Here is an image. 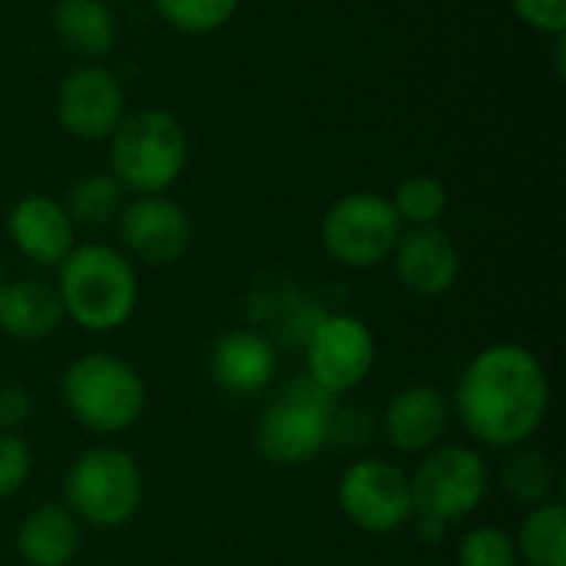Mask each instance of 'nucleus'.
Masks as SVG:
<instances>
[{
  "label": "nucleus",
  "mask_w": 566,
  "mask_h": 566,
  "mask_svg": "<svg viewBox=\"0 0 566 566\" xmlns=\"http://www.w3.org/2000/svg\"><path fill=\"white\" fill-rule=\"evenodd\" d=\"M123 116H126V93L106 66L80 63L63 76L56 93V119L70 136L83 143L109 139L123 123Z\"/></svg>",
  "instance_id": "obj_11"
},
{
  "label": "nucleus",
  "mask_w": 566,
  "mask_h": 566,
  "mask_svg": "<svg viewBox=\"0 0 566 566\" xmlns=\"http://www.w3.org/2000/svg\"><path fill=\"white\" fill-rule=\"evenodd\" d=\"M159 17L189 36H206L232 20L239 10V0H153Z\"/></svg>",
  "instance_id": "obj_24"
},
{
  "label": "nucleus",
  "mask_w": 566,
  "mask_h": 566,
  "mask_svg": "<svg viewBox=\"0 0 566 566\" xmlns=\"http://www.w3.org/2000/svg\"><path fill=\"white\" fill-rule=\"evenodd\" d=\"M146 497L139 461L119 444H93L80 451L63 478L66 511L96 531L129 524Z\"/></svg>",
  "instance_id": "obj_4"
},
{
  "label": "nucleus",
  "mask_w": 566,
  "mask_h": 566,
  "mask_svg": "<svg viewBox=\"0 0 566 566\" xmlns=\"http://www.w3.org/2000/svg\"><path fill=\"white\" fill-rule=\"evenodd\" d=\"M451 415L481 448L511 451L531 444L551 415L547 368L517 342L488 345L461 371Z\"/></svg>",
  "instance_id": "obj_1"
},
{
  "label": "nucleus",
  "mask_w": 566,
  "mask_h": 566,
  "mask_svg": "<svg viewBox=\"0 0 566 566\" xmlns=\"http://www.w3.org/2000/svg\"><path fill=\"white\" fill-rule=\"evenodd\" d=\"M335 411L338 408L328 391H322L308 378H295L259 421V454L279 468H302L315 461L332 441Z\"/></svg>",
  "instance_id": "obj_7"
},
{
  "label": "nucleus",
  "mask_w": 566,
  "mask_h": 566,
  "mask_svg": "<svg viewBox=\"0 0 566 566\" xmlns=\"http://www.w3.org/2000/svg\"><path fill=\"white\" fill-rule=\"evenodd\" d=\"M391 259L398 282L421 298L448 295L461 279V252L454 239L438 226H418L405 232Z\"/></svg>",
  "instance_id": "obj_14"
},
{
  "label": "nucleus",
  "mask_w": 566,
  "mask_h": 566,
  "mask_svg": "<svg viewBox=\"0 0 566 566\" xmlns=\"http://www.w3.org/2000/svg\"><path fill=\"white\" fill-rule=\"evenodd\" d=\"M514 547L524 566H566L564 501H544L537 507H527Z\"/></svg>",
  "instance_id": "obj_20"
},
{
  "label": "nucleus",
  "mask_w": 566,
  "mask_h": 566,
  "mask_svg": "<svg viewBox=\"0 0 566 566\" xmlns=\"http://www.w3.org/2000/svg\"><path fill=\"white\" fill-rule=\"evenodd\" d=\"M212 381L232 395H259L279 371L275 345L255 328H232L216 338L209 352Z\"/></svg>",
  "instance_id": "obj_15"
},
{
  "label": "nucleus",
  "mask_w": 566,
  "mask_h": 566,
  "mask_svg": "<svg viewBox=\"0 0 566 566\" xmlns=\"http://www.w3.org/2000/svg\"><path fill=\"white\" fill-rule=\"evenodd\" d=\"M338 507L368 534H395L415 517L411 478L395 461L361 458L338 481Z\"/></svg>",
  "instance_id": "obj_10"
},
{
  "label": "nucleus",
  "mask_w": 566,
  "mask_h": 566,
  "mask_svg": "<svg viewBox=\"0 0 566 566\" xmlns=\"http://www.w3.org/2000/svg\"><path fill=\"white\" fill-rule=\"evenodd\" d=\"M109 139L113 176L136 196H163L186 169V133L166 109H139L123 116Z\"/></svg>",
  "instance_id": "obj_5"
},
{
  "label": "nucleus",
  "mask_w": 566,
  "mask_h": 566,
  "mask_svg": "<svg viewBox=\"0 0 566 566\" xmlns=\"http://www.w3.org/2000/svg\"><path fill=\"white\" fill-rule=\"evenodd\" d=\"M3 285H7V279H3V269H0V292H3Z\"/></svg>",
  "instance_id": "obj_29"
},
{
  "label": "nucleus",
  "mask_w": 566,
  "mask_h": 566,
  "mask_svg": "<svg viewBox=\"0 0 566 566\" xmlns=\"http://www.w3.org/2000/svg\"><path fill=\"white\" fill-rule=\"evenodd\" d=\"M514 13L551 36H564L566 33V0H511Z\"/></svg>",
  "instance_id": "obj_27"
},
{
  "label": "nucleus",
  "mask_w": 566,
  "mask_h": 566,
  "mask_svg": "<svg viewBox=\"0 0 566 566\" xmlns=\"http://www.w3.org/2000/svg\"><path fill=\"white\" fill-rule=\"evenodd\" d=\"M401 239V219L391 199L378 192H352L328 206L322 219L325 252L348 269H375L391 259Z\"/></svg>",
  "instance_id": "obj_8"
},
{
  "label": "nucleus",
  "mask_w": 566,
  "mask_h": 566,
  "mask_svg": "<svg viewBox=\"0 0 566 566\" xmlns=\"http://www.w3.org/2000/svg\"><path fill=\"white\" fill-rule=\"evenodd\" d=\"M378 361V342L371 328L355 315H325L308 328L305 338V368L308 381L342 398L365 385Z\"/></svg>",
  "instance_id": "obj_9"
},
{
  "label": "nucleus",
  "mask_w": 566,
  "mask_h": 566,
  "mask_svg": "<svg viewBox=\"0 0 566 566\" xmlns=\"http://www.w3.org/2000/svg\"><path fill=\"white\" fill-rule=\"evenodd\" d=\"M50 23L53 33L86 63L106 56L116 43V20L103 0H56Z\"/></svg>",
  "instance_id": "obj_19"
},
{
  "label": "nucleus",
  "mask_w": 566,
  "mask_h": 566,
  "mask_svg": "<svg viewBox=\"0 0 566 566\" xmlns=\"http://www.w3.org/2000/svg\"><path fill=\"white\" fill-rule=\"evenodd\" d=\"M421 458L424 461L411 474L415 517L454 527L481 511L491 491V471L478 448L438 444Z\"/></svg>",
  "instance_id": "obj_6"
},
{
  "label": "nucleus",
  "mask_w": 566,
  "mask_h": 566,
  "mask_svg": "<svg viewBox=\"0 0 566 566\" xmlns=\"http://www.w3.org/2000/svg\"><path fill=\"white\" fill-rule=\"evenodd\" d=\"M33 471V451L20 434L0 431V501H10Z\"/></svg>",
  "instance_id": "obj_26"
},
{
  "label": "nucleus",
  "mask_w": 566,
  "mask_h": 566,
  "mask_svg": "<svg viewBox=\"0 0 566 566\" xmlns=\"http://www.w3.org/2000/svg\"><path fill=\"white\" fill-rule=\"evenodd\" d=\"M10 242L40 265H60L73 249V219L53 196H23L7 216Z\"/></svg>",
  "instance_id": "obj_16"
},
{
  "label": "nucleus",
  "mask_w": 566,
  "mask_h": 566,
  "mask_svg": "<svg viewBox=\"0 0 566 566\" xmlns=\"http://www.w3.org/2000/svg\"><path fill=\"white\" fill-rule=\"evenodd\" d=\"M60 395L73 421L99 438L129 431L143 418L149 398L143 375L109 352L73 358L60 378Z\"/></svg>",
  "instance_id": "obj_3"
},
{
  "label": "nucleus",
  "mask_w": 566,
  "mask_h": 566,
  "mask_svg": "<svg viewBox=\"0 0 566 566\" xmlns=\"http://www.w3.org/2000/svg\"><path fill=\"white\" fill-rule=\"evenodd\" d=\"M395 212L401 222L408 226H434L444 209H448V189L438 176H428V172H418V176H408L398 182L395 189V199H391Z\"/></svg>",
  "instance_id": "obj_23"
},
{
  "label": "nucleus",
  "mask_w": 566,
  "mask_h": 566,
  "mask_svg": "<svg viewBox=\"0 0 566 566\" xmlns=\"http://www.w3.org/2000/svg\"><path fill=\"white\" fill-rule=\"evenodd\" d=\"M116 222L123 249L146 265H172L189 252L192 222L169 196H136Z\"/></svg>",
  "instance_id": "obj_12"
},
{
  "label": "nucleus",
  "mask_w": 566,
  "mask_h": 566,
  "mask_svg": "<svg viewBox=\"0 0 566 566\" xmlns=\"http://www.w3.org/2000/svg\"><path fill=\"white\" fill-rule=\"evenodd\" d=\"M501 484H504L507 497L517 501L521 507H537L544 501H554L557 471L544 451L521 444V448L507 451V458L501 464Z\"/></svg>",
  "instance_id": "obj_21"
},
{
  "label": "nucleus",
  "mask_w": 566,
  "mask_h": 566,
  "mask_svg": "<svg viewBox=\"0 0 566 566\" xmlns=\"http://www.w3.org/2000/svg\"><path fill=\"white\" fill-rule=\"evenodd\" d=\"M63 302L53 285L20 279L0 292V332L17 342H43L63 325Z\"/></svg>",
  "instance_id": "obj_18"
},
{
  "label": "nucleus",
  "mask_w": 566,
  "mask_h": 566,
  "mask_svg": "<svg viewBox=\"0 0 566 566\" xmlns=\"http://www.w3.org/2000/svg\"><path fill=\"white\" fill-rule=\"evenodd\" d=\"M33 415V398L23 385H0V431L20 434V428L30 421Z\"/></svg>",
  "instance_id": "obj_28"
},
{
  "label": "nucleus",
  "mask_w": 566,
  "mask_h": 566,
  "mask_svg": "<svg viewBox=\"0 0 566 566\" xmlns=\"http://www.w3.org/2000/svg\"><path fill=\"white\" fill-rule=\"evenodd\" d=\"M63 209L73 226H109L123 212V186L113 172H86L70 186Z\"/></svg>",
  "instance_id": "obj_22"
},
{
  "label": "nucleus",
  "mask_w": 566,
  "mask_h": 566,
  "mask_svg": "<svg viewBox=\"0 0 566 566\" xmlns=\"http://www.w3.org/2000/svg\"><path fill=\"white\" fill-rule=\"evenodd\" d=\"M103 3H109V0H103Z\"/></svg>",
  "instance_id": "obj_30"
},
{
  "label": "nucleus",
  "mask_w": 566,
  "mask_h": 566,
  "mask_svg": "<svg viewBox=\"0 0 566 566\" xmlns=\"http://www.w3.org/2000/svg\"><path fill=\"white\" fill-rule=\"evenodd\" d=\"M80 521L66 504L33 507L17 531V554L27 566H70L80 554Z\"/></svg>",
  "instance_id": "obj_17"
},
{
  "label": "nucleus",
  "mask_w": 566,
  "mask_h": 566,
  "mask_svg": "<svg viewBox=\"0 0 566 566\" xmlns=\"http://www.w3.org/2000/svg\"><path fill=\"white\" fill-rule=\"evenodd\" d=\"M451 424V398L434 385H408L385 405L381 431L398 454H428L444 444Z\"/></svg>",
  "instance_id": "obj_13"
},
{
  "label": "nucleus",
  "mask_w": 566,
  "mask_h": 566,
  "mask_svg": "<svg viewBox=\"0 0 566 566\" xmlns=\"http://www.w3.org/2000/svg\"><path fill=\"white\" fill-rule=\"evenodd\" d=\"M514 537L497 524H481L468 531L458 544V566H517Z\"/></svg>",
  "instance_id": "obj_25"
},
{
  "label": "nucleus",
  "mask_w": 566,
  "mask_h": 566,
  "mask_svg": "<svg viewBox=\"0 0 566 566\" xmlns=\"http://www.w3.org/2000/svg\"><path fill=\"white\" fill-rule=\"evenodd\" d=\"M56 295L63 315L83 332H116L123 328L139 305V279L133 262L103 242L73 245L60 262Z\"/></svg>",
  "instance_id": "obj_2"
}]
</instances>
